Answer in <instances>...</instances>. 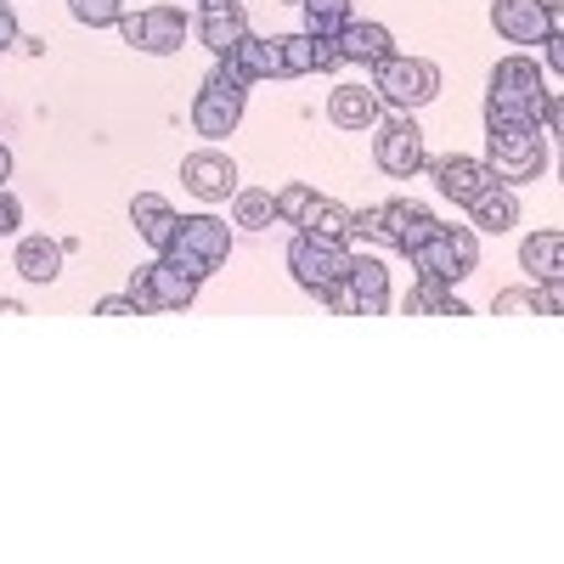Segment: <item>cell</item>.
Returning a JSON list of instances; mask_svg holds the SVG:
<instances>
[{"mask_svg": "<svg viewBox=\"0 0 564 564\" xmlns=\"http://www.w3.org/2000/svg\"><path fill=\"white\" fill-rule=\"evenodd\" d=\"M220 63H231L249 85H254V79H282V40H276V34H271V40H265V34H243L238 52L220 57Z\"/></svg>", "mask_w": 564, "mask_h": 564, "instance_id": "obj_21", "label": "cell"}, {"mask_svg": "<svg viewBox=\"0 0 564 564\" xmlns=\"http://www.w3.org/2000/svg\"><path fill=\"white\" fill-rule=\"evenodd\" d=\"M282 40V79H300V74H334L345 57L334 40L322 34H276Z\"/></svg>", "mask_w": 564, "mask_h": 564, "instance_id": "obj_17", "label": "cell"}, {"mask_svg": "<svg viewBox=\"0 0 564 564\" xmlns=\"http://www.w3.org/2000/svg\"><path fill=\"white\" fill-rule=\"evenodd\" d=\"M130 226L141 231V243H148L153 254H164V249H175V226H181V215H175L159 193H135V198H130Z\"/></svg>", "mask_w": 564, "mask_h": 564, "instance_id": "obj_19", "label": "cell"}, {"mask_svg": "<svg viewBox=\"0 0 564 564\" xmlns=\"http://www.w3.org/2000/svg\"><path fill=\"white\" fill-rule=\"evenodd\" d=\"M520 271L531 276V282H547V276H558L564 271V231H531V238L520 243Z\"/></svg>", "mask_w": 564, "mask_h": 564, "instance_id": "obj_23", "label": "cell"}, {"mask_svg": "<svg viewBox=\"0 0 564 564\" xmlns=\"http://www.w3.org/2000/svg\"><path fill=\"white\" fill-rule=\"evenodd\" d=\"M300 231H311L322 243H345V238H356V209H345L339 198H311Z\"/></svg>", "mask_w": 564, "mask_h": 564, "instance_id": "obj_22", "label": "cell"}, {"mask_svg": "<svg viewBox=\"0 0 564 564\" xmlns=\"http://www.w3.org/2000/svg\"><path fill=\"white\" fill-rule=\"evenodd\" d=\"M7 181H12V153L0 148V193H7Z\"/></svg>", "mask_w": 564, "mask_h": 564, "instance_id": "obj_36", "label": "cell"}, {"mask_svg": "<svg viewBox=\"0 0 564 564\" xmlns=\"http://www.w3.org/2000/svg\"><path fill=\"white\" fill-rule=\"evenodd\" d=\"M289 271H294L300 289L322 294V289H334V282H345L350 254H345V243H322V238H311V231H300V238L289 243Z\"/></svg>", "mask_w": 564, "mask_h": 564, "instance_id": "obj_9", "label": "cell"}, {"mask_svg": "<svg viewBox=\"0 0 564 564\" xmlns=\"http://www.w3.org/2000/svg\"><path fill=\"white\" fill-rule=\"evenodd\" d=\"M406 316H468V305L452 289H441V282L417 276V289L406 294Z\"/></svg>", "mask_w": 564, "mask_h": 564, "instance_id": "obj_26", "label": "cell"}, {"mask_svg": "<svg viewBox=\"0 0 564 564\" xmlns=\"http://www.w3.org/2000/svg\"><path fill=\"white\" fill-rule=\"evenodd\" d=\"M334 45H339L345 63H367V68H372V63H384V57L395 52V34H390L384 23H367V18L356 23V18H350V23L334 34Z\"/></svg>", "mask_w": 564, "mask_h": 564, "instance_id": "obj_20", "label": "cell"}, {"mask_svg": "<svg viewBox=\"0 0 564 564\" xmlns=\"http://www.w3.org/2000/svg\"><path fill=\"white\" fill-rule=\"evenodd\" d=\"M406 260H412L417 276H430V282H441V289H452V282L480 271V238H475V226H435Z\"/></svg>", "mask_w": 564, "mask_h": 564, "instance_id": "obj_2", "label": "cell"}, {"mask_svg": "<svg viewBox=\"0 0 564 564\" xmlns=\"http://www.w3.org/2000/svg\"><path fill=\"white\" fill-rule=\"evenodd\" d=\"M68 12H74V23H85V29H113V23L124 18V0H68Z\"/></svg>", "mask_w": 564, "mask_h": 564, "instance_id": "obj_30", "label": "cell"}, {"mask_svg": "<svg viewBox=\"0 0 564 564\" xmlns=\"http://www.w3.org/2000/svg\"><path fill=\"white\" fill-rule=\"evenodd\" d=\"M113 29L124 34V45H135V52L175 57L186 45V29H193V23H186V12H175V7H148V12H124Z\"/></svg>", "mask_w": 564, "mask_h": 564, "instance_id": "obj_8", "label": "cell"}, {"mask_svg": "<svg viewBox=\"0 0 564 564\" xmlns=\"http://www.w3.org/2000/svg\"><path fill=\"white\" fill-rule=\"evenodd\" d=\"M491 29L513 45H542L558 34V12H547L542 0H491Z\"/></svg>", "mask_w": 564, "mask_h": 564, "instance_id": "obj_10", "label": "cell"}, {"mask_svg": "<svg viewBox=\"0 0 564 564\" xmlns=\"http://www.w3.org/2000/svg\"><path fill=\"white\" fill-rule=\"evenodd\" d=\"M97 316H141V305L130 294H108V300H97Z\"/></svg>", "mask_w": 564, "mask_h": 564, "instance_id": "obj_33", "label": "cell"}, {"mask_svg": "<svg viewBox=\"0 0 564 564\" xmlns=\"http://www.w3.org/2000/svg\"><path fill=\"white\" fill-rule=\"evenodd\" d=\"M231 220L243 231H265L276 220V204H271L265 186H238V193H231Z\"/></svg>", "mask_w": 564, "mask_h": 564, "instance_id": "obj_28", "label": "cell"}, {"mask_svg": "<svg viewBox=\"0 0 564 564\" xmlns=\"http://www.w3.org/2000/svg\"><path fill=\"white\" fill-rule=\"evenodd\" d=\"M243 102H249V79L231 68V63H215L209 68V79H204V90L193 97V130L198 135H231L243 124Z\"/></svg>", "mask_w": 564, "mask_h": 564, "instance_id": "obj_4", "label": "cell"}, {"mask_svg": "<svg viewBox=\"0 0 564 564\" xmlns=\"http://www.w3.org/2000/svg\"><path fill=\"white\" fill-rule=\"evenodd\" d=\"M345 289L356 300V316H384L390 311V265L379 254H350Z\"/></svg>", "mask_w": 564, "mask_h": 564, "instance_id": "obj_15", "label": "cell"}, {"mask_svg": "<svg viewBox=\"0 0 564 564\" xmlns=\"http://www.w3.org/2000/svg\"><path fill=\"white\" fill-rule=\"evenodd\" d=\"M311 198H316V193H311L305 181H289L282 193H271V204H276V220H282V226H300V220H305V209H311Z\"/></svg>", "mask_w": 564, "mask_h": 564, "instance_id": "obj_31", "label": "cell"}, {"mask_svg": "<svg viewBox=\"0 0 564 564\" xmlns=\"http://www.w3.org/2000/svg\"><path fill=\"white\" fill-rule=\"evenodd\" d=\"M350 7H356V0H300V12H305V34L334 40V34L350 23Z\"/></svg>", "mask_w": 564, "mask_h": 564, "instance_id": "obj_29", "label": "cell"}, {"mask_svg": "<svg viewBox=\"0 0 564 564\" xmlns=\"http://www.w3.org/2000/svg\"><path fill=\"white\" fill-rule=\"evenodd\" d=\"M327 119H334L339 130H372L384 119V102L372 85H334L327 90Z\"/></svg>", "mask_w": 564, "mask_h": 564, "instance_id": "obj_18", "label": "cell"}, {"mask_svg": "<svg viewBox=\"0 0 564 564\" xmlns=\"http://www.w3.org/2000/svg\"><path fill=\"white\" fill-rule=\"evenodd\" d=\"M372 90H379V102L395 108V113H412L423 102L441 97V68L430 57H401L390 52L384 63H372Z\"/></svg>", "mask_w": 564, "mask_h": 564, "instance_id": "obj_3", "label": "cell"}, {"mask_svg": "<svg viewBox=\"0 0 564 564\" xmlns=\"http://www.w3.org/2000/svg\"><path fill=\"white\" fill-rule=\"evenodd\" d=\"M486 170L502 186L542 181V170H547V135L531 119H520V124H486Z\"/></svg>", "mask_w": 564, "mask_h": 564, "instance_id": "obj_1", "label": "cell"}, {"mask_svg": "<svg viewBox=\"0 0 564 564\" xmlns=\"http://www.w3.org/2000/svg\"><path fill=\"white\" fill-rule=\"evenodd\" d=\"M542 57H547V68H553V74H564V40H558V34H547V40H542Z\"/></svg>", "mask_w": 564, "mask_h": 564, "instance_id": "obj_35", "label": "cell"}, {"mask_svg": "<svg viewBox=\"0 0 564 564\" xmlns=\"http://www.w3.org/2000/svg\"><path fill=\"white\" fill-rule=\"evenodd\" d=\"M468 215H475V226H480V231H497V238H502L508 226H520V198H513V186L491 181L486 193H480L475 204H468Z\"/></svg>", "mask_w": 564, "mask_h": 564, "instance_id": "obj_24", "label": "cell"}, {"mask_svg": "<svg viewBox=\"0 0 564 564\" xmlns=\"http://www.w3.org/2000/svg\"><path fill=\"white\" fill-rule=\"evenodd\" d=\"M249 34V12L238 7V0H204V12H198V40H204V52L220 63L238 52V40Z\"/></svg>", "mask_w": 564, "mask_h": 564, "instance_id": "obj_13", "label": "cell"}, {"mask_svg": "<svg viewBox=\"0 0 564 564\" xmlns=\"http://www.w3.org/2000/svg\"><path fill=\"white\" fill-rule=\"evenodd\" d=\"M18 226H23V209H18V198H12V193H0V238H12Z\"/></svg>", "mask_w": 564, "mask_h": 564, "instance_id": "obj_32", "label": "cell"}, {"mask_svg": "<svg viewBox=\"0 0 564 564\" xmlns=\"http://www.w3.org/2000/svg\"><path fill=\"white\" fill-rule=\"evenodd\" d=\"M372 164L395 181H412L423 164H430V141H423L417 119L412 113H390L372 124Z\"/></svg>", "mask_w": 564, "mask_h": 564, "instance_id": "obj_6", "label": "cell"}, {"mask_svg": "<svg viewBox=\"0 0 564 564\" xmlns=\"http://www.w3.org/2000/svg\"><path fill=\"white\" fill-rule=\"evenodd\" d=\"M130 300L141 305V316H148V311H186L198 300V282L186 276L170 254H159L141 271H130Z\"/></svg>", "mask_w": 564, "mask_h": 564, "instance_id": "obj_7", "label": "cell"}, {"mask_svg": "<svg viewBox=\"0 0 564 564\" xmlns=\"http://www.w3.org/2000/svg\"><path fill=\"white\" fill-rule=\"evenodd\" d=\"M181 181H186V193H193V198L226 204L231 193H238V164H231L226 153H186L181 159Z\"/></svg>", "mask_w": 564, "mask_h": 564, "instance_id": "obj_12", "label": "cell"}, {"mask_svg": "<svg viewBox=\"0 0 564 564\" xmlns=\"http://www.w3.org/2000/svg\"><path fill=\"white\" fill-rule=\"evenodd\" d=\"M18 276H29V282H57V276H63V243H52V238H23V243H18Z\"/></svg>", "mask_w": 564, "mask_h": 564, "instance_id": "obj_25", "label": "cell"}, {"mask_svg": "<svg viewBox=\"0 0 564 564\" xmlns=\"http://www.w3.org/2000/svg\"><path fill=\"white\" fill-rule=\"evenodd\" d=\"M175 249H186L193 260H204L209 271H220L231 260V226L215 220V215H186L175 226Z\"/></svg>", "mask_w": 564, "mask_h": 564, "instance_id": "obj_14", "label": "cell"}, {"mask_svg": "<svg viewBox=\"0 0 564 564\" xmlns=\"http://www.w3.org/2000/svg\"><path fill=\"white\" fill-rule=\"evenodd\" d=\"M423 170H430L435 175V186H441V193L452 198V204H475L480 193H486V186L497 181L491 170H486V159H463V153H452V159H435V164H423Z\"/></svg>", "mask_w": 564, "mask_h": 564, "instance_id": "obj_16", "label": "cell"}, {"mask_svg": "<svg viewBox=\"0 0 564 564\" xmlns=\"http://www.w3.org/2000/svg\"><path fill=\"white\" fill-rule=\"evenodd\" d=\"M547 90V79H542V68L531 63V57H502L497 68H491V90H486V102L491 108H520V113H531V102Z\"/></svg>", "mask_w": 564, "mask_h": 564, "instance_id": "obj_11", "label": "cell"}, {"mask_svg": "<svg viewBox=\"0 0 564 564\" xmlns=\"http://www.w3.org/2000/svg\"><path fill=\"white\" fill-rule=\"evenodd\" d=\"M435 226H441V220L423 209L417 198H390V204H372V209L356 215V231H361V238L384 243V249H401V254H412Z\"/></svg>", "mask_w": 564, "mask_h": 564, "instance_id": "obj_5", "label": "cell"}, {"mask_svg": "<svg viewBox=\"0 0 564 564\" xmlns=\"http://www.w3.org/2000/svg\"><path fill=\"white\" fill-rule=\"evenodd\" d=\"M7 45H18V12L0 0V52H7Z\"/></svg>", "mask_w": 564, "mask_h": 564, "instance_id": "obj_34", "label": "cell"}, {"mask_svg": "<svg viewBox=\"0 0 564 564\" xmlns=\"http://www.w3.org/2000/svg\"><path fill=\"white\" fill-rule=\"evenodd\" d=\"M491 311H497V316H558V300L536 282V289H502V294L491 300Z\"/></svg>", "mask_w": 564, "mask_h": 564, "instance_id": "obj_27", "label": "cell"}]
</instances>
